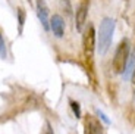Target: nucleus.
<instances>
[{"instance_id":"nucleus-1","label":"nucleus","mask_w":135,"mask_h":134,"mask_svg":"<svg viewBox=\"0 0 135 134\" xmlns=\"http://www.w3.org/2000/svg\"><path fill=\"white\" fill-rule=\"evenodd\" d=\"M113 31H115V21L112 18H104L100 22V30H98V46L97 50L100 55H104L109 50L113 38Z\"/></svg>"},{"instance_id":"nucleus-2","label":"nucleus","mask_w":135,"mask_h":134,"mask_svg":"<svg viewBox=\"0 0 135 134\" xmlns=\"http://www.w3.org/2000/svg\"><path fill=\"white\" fill-rule=\"evenodd\" d=\"M128 57H129V41L126 38L119 43L118 49H116V53H115V57H113V71L116 74H120L123 72L126 68V64H128Z\"/></svg>"},{"instance_id":"nucleus-3","label":"nucleus","mask_w":135,"mask_h":134,"mask_svg":"<svg viewBox=\"0 0 135 134\" xmlns=\"http://www.w3.org/2000/svg\"><path fill=\"white\" fill-rule=\"evenodd\" d=\"M82 46H84V55L90 62H93V55H94V46H95V33L93 25L90 24L84 31L82 37Z\"/></svg>"},{"instance_id":"nucleus-4","label":"nucleus","mask_w":135,"mask_h":134,"mask_svg":"<svg viewBox=\"0 0 135 134\" xmlns=\"http://www.w3.org/2000/svg\"><path fill=\"white\" fill-rule=\"evenodd\" d=\"M88 7H90V0H81L79 2V6L76 9V15H75V27H76L78 31L84 30L87 15H88Z\"/></svg>"},{"instance_id":"nucleus-5","label":"nucleus","mask_w":135,"mask_h":134,"mask_svg":"<svg viewBox=\"0 0 135 134\" xmlns=\"http://www.w3.org/2000/svg\"><path fill=\"white\" fill-rule=\"evenodd\" d=\"M50 28L53 31V34L56 37H63V33H65V21L60 15H53L50 19Z\"/></svg>"},{"instance_id":"nucleus-6","label":"nucleus","mask_w":135,"mask_h":134,"mask_svg":"<svg viewBox=\"0 0 135 134\" xmlns=\"http://www.w3.org/2000/svg\"><path fill=\"white\" fill-rule=\"evenodd\" d=\"M37 14H38V18H40L41 24L46 30L50 28V21H49V9L44 3V0H37Z\"/></svg>"},{"instance_id":"nucleus-7","label":"nucleus","mask_w":135,"mask_h":134,"mask_svg":"<svg viewBox=\"0 0 135 134\" xmlns=\"http://www.w3.org/2000/svg\"><path fill=\"white\" fill-rule=\"evenodd\" d=\"M87 125L90 128V133L91 134H103L101 133V125L95 118H88L87 119Z\"/></svg>"},{"instance_id":"nucleus-8","label":"nucleus","mask_w":135,"mask_h":134,"mask_svg":"<svg viewBox=\"0 0 135 134\" xmlns=\"http://www.w3.org/2000/svg\"><path fill=\"white\" fill-rule=\"evenodd\" d=\"M71 106H72V109H74V112H75V115H76V118L81 117V109H79V103H78V102H74V100H72V102H71Z\"/></svg>"},{"instance_id":"nucleus-9","label":"nucleus","mask_w":135,"mask_h":134,"mask_svg":"<svg viewBox=\"0 0 135 134\" xmlns=\"http://www.w3.org/2000/svg\"><path fill=\"white\" fill-rule=\"evenodd\" d=\"M134 64H135V50H134V53H132V56H131V65H129V69H126V72H125V77H128L131 71L134 72V69H132V68H134Z\"/></svg>"},{"instance_id":"nucleus-10","label":"nucleus","mask_w":135,"mask_h":134,"mask_svg":"<svg viewBox=\"0 0 135 134\" xmlns=\"http://www.w3.org/2000/svg\"><path fill=\"white\" fill-rule=\"evenodd\" d=\"M0 56L2 57H4L6 56V49H4V41H3V38L0 37Z\"/></svg>"},{"instance_id":"nucleus-11","label":"nucleus","mask_w":135,"mask_h":134,"mask_svg":"<svg viewBox=\"0 0 135 134\" xmlns=\"http://www.w3.org/2000/svg\"><path fill=\"white\" fill-rule=\"evenodd\" d=\"M41 134H53V130H51V127H50L49 122L44 124V128H43V133H41Z\"/></svg>"},{"instance_id":"nucleus-12","label":"nucleus","mask_w":135,"mask_h":134,"mask_svg":"<svg viewBox=\"0 0 135 134\" xmlns=\"http://www.w3.org/2000/svg\"><path fill=\"white\" fill-rule=\"evenodd\" d=\"M24 19H25V14L24 10L21 9L19 10V28H22V25H24Z\"/></svg>"},{"instance_id":"nucleus-13","label":"nucleus","mask_w":135,"mask_h":134,"mask_svg":"<svg viewBox=\"0 0 135 134\" xmlns=\"http://www.w3.org/2000/svg\"><path fill=\"white\" fill-rule=\"evenodd\" d=\"M97 114H98V117H101V119L104 121L106 124H109V122H110V121H109V118H107V117H106V115H104V114H103V112H100V111H97Z\"/></svg>"},{"instance_id":"nucleus-14","label":"nucleus","mask_w":135,"mask_h":134,"mask_svg":"<svg viewBox=\"0 0 135 134\" xmlns=\"http://www.w3.org/2000/svg\"><path fill=\"white\" fill-rule=\"evenodd\" d=\"M132 87H134V93H135V69L132 72Z\"/></svg>"}]
</instances>
